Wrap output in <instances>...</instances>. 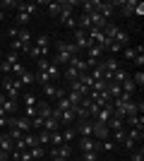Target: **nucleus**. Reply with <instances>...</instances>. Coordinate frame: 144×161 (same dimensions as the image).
Listing matches in <instances>:
<instances>
[{
    "label": "nucleus",
    "mask_w": 144,
    "mask_h": 161,
    "mask_svg": "<svg viewBox=\"0 0 144 161\" xmlns=\"http://www.w3.org/2000/svg\"><path fill=\"white\" fill-rule=\"evenodd\" d=\"M79 5H82V14H91V12L99 10V0H84Z\"/></svg>",
    "instance_id": "17"
},
{
    "label": "nucleus",
    "mask_w": 144,
    "mask_h": 161,
    "mask_svg": "<svg viewBox=\"0 0 144 161\" xmlns=\"http://www.w3.org/2000/svg\"><path fill=\"white\" fill-rule=\"evenodd\" d=\"M110 118H113V103H110V106H103L101 111L96 113V118H94V120H99V123H103V125H106V123H108Z\"/></svg>",
    "instance_id": "10"
},
{
    "label": "nucleus",
    "mask_w": 144,
    "mask_h": 161,
    "mask_svg": "<svg viewBox=\"0 0 144 161\" xmlns=\"http://www.w3.org/2000/svg\"><path fill=\"white\" fill-rule=\"evenodd\" d=\"M46 53H48V48H39V46H34V43H31V48L27 51V55H29V58H34V60L46 58Z\"/></svg>",
    "instance_id": "14"
},
{
    "label": "nucleus",
    "mask_w": 144,
    "mask_h": 161,
    "mask_svg": "<svg viewBox=\"0 0 144 161\" xmlns=\"http://www.w3.org/2000/svg\"><path fill=\"white\" fill-rule=\"evenodd\" d=\"M22 72H24V63H14V65H12V70H10V75H12V77H19V75Z\"/></svg>",
    "instance_id": "41"
},
{
    "label": "nucleus",
    "mask_w": 144,
    "mask_h": 161,
    "mask_svg": "<svg viewBox=\"0 0 144 161\" xmlns=\"http://www.w3.org/2000/svg\"><path fill=\"white\" fill-rule=\"evenodd\" d=\"M65 77H67V82H75L77 77H79V70H75V67H65Z\"/></svg>",
    "instance_id": "35"
},
{
    "label": "nucleus",
    "mask_w": 144,
    "mask_h": 161,
    "mask_svg": "<svg viewBox=\"0 0 144 161\" xmlns=\"http://www.w3.org/2000/svg\"><path fill=\"white\" fill-rule=\"evenodd\" d=\"M7 135L12 137V142H19V140H24V132H22V130H17V128H7Z\"/></svg>",
    "instance_id": "31"
},
{
    "label": "nucleus",
    "mask_w": 144,
    "mask_h": 161,
    "mask_svg": "<svg viewBox=\"0 0 144 161\" xmlns=\"http://www.w3.org/2000/svg\"><path fill=\"white\" fill-rule=\"evenodd\" d=\"M135 0H120V3H113V7H120V14L123 17H132V10H135Z\"/></svg>",
    "instance_id": "6"
},
{
    "label": "nucleus",
    "mask_w": 144,
    "mask_h": 161,
    "mask_svg": "<svg viewBox=\"0 0 144 161\" xmlns=\"http://www.w3.org/2000/svg\"><path fill=\"white\" fill-rule=\"evenodd\" d=\"M31 128H34V130L43 128V118H41V115H34V118H31Z\"/></svg>",
    "instance_id": "47"
},
{
    "label": "nucleus",
    "mask_w": 144,
    "mask_h": 161,
    "mask_svg": "<svg viewBox=\"0 0 144 161\" xmlns=\"http://www.w3.org/2000/svg\"><path fill=\"white\" fill-rule=\"evenodd\" d=\"M51 113H53V106H51L48 101H39V103H36V115H41V118H48Z\"/></svg>",
    "instance_id": "12"
},
{
    "label": "nucleus",
    "mask_w": 144,
    "mask_h": 161,
    "mask_svg": "<svg viewBox=\"0 0 144 161\" xmlns=\"http://www.w3.org/2000/svg\"><path fill=\"white\" fill-rule=\"evenodd\" d=\"M39 103V99H36V94H31V92H27L24 94V106H36Z\"/></svg>",
    "instance_id": "42"
},
{
    "label": "nucleus",
    "mask_w": 144,
    "mask_h": 161,
    "mask_svg": "<svg viewBox=\"0 0 144 161\" xmlns=\"http://www.w3.org/2000/svg\"><path fill=\"white\" fill-rule=\"evenodd\" d=\"M125 137H127V132H125V128L115 130V132H110V140H113V142H125Z\"/></svg>",
    "instance_id": "32"
},
{
    "label": "nucleus",
    "mask_w": 144,
    "mask_h": 161,
    "mask_svg": "<svg viewBox=\"0 0 144 161\" xmlns=\"http://www.w3.org/2000/svg\"><path fill=\"white\" fill-rule=\"evenodd\" d=\"M51 161H65V159H60V156H51Z\"/></svg>",
    "instance_id": "60"
},
{
    "label": "nucleus",
    "mask_w": 144,
    "mask_h": 161,
    "mask_svg": "<svg viewBox=\"0 0 144 161\" xmlns=\"http://www.w3.org/2000/svg\"><path fill=\"white\" fill-rule=\"evenodd\" d=\"M34 46H39V48H48V36H46V34H41V36H36Z\"/></svg>",
    "instance_id": "45"
},
{
    "label": "nucleus",
    "mask_w": 144,
    "mask_h": 161,
    "mask_svg": "<svg viewBox=\"0 0 144 161\" xmlns=\"http://www.w3.org/2000/svg\"><path fill=\"white\" fill-rule=\"evenodd\" d=\"M29 19H31V17H29V14H24V12H19V14H17V24H24V27H27V24H29Z\"/></svg>",
    "instance_id": "50"
},
{
    "label": "nucleus",
    "mask_w": 144,
    "mask_h": 161,
    "mask_svg": "<svg viewBox=\"0 0 144 161\" xmlns=\"http://www.w3.org/2000/svg\"><path fill=\"white\" fill-rule=\"evenodd\" d=\"M3 94H5L10 101H19V96H22V82L17 80V77H12V75H7L5 80H3Z\"/></svg>",
    "instance_id": "2"
},
{
    "label": "nucleus",
    "mask_w": 144,
    "mask_h": 161,
    "mask_svg": "<svg viewBox=\"0 0 144 161\" xmlns=\"http://www.w3.org/2000/svg\"><path fill=\"white\" fill-rule=\"evenodd\" d=\"M29 154H31V159H34V161L43 159V147H41V144H39V147H31V149H29Z\"/></svg>",
    "instance_id": "37"
},
{
    "label": "nucleus",
    "mask_w": 144,
    "mask_h": 161,
    "mask_svg": "<svg viewBox=\"0 0 144 161\" xmlns=\"http://www.w3.org/2000/svg\"><path fill=\"white\" fill-rule=\"evenodd\" d=\"M36 140H39V144H46V142H51V132H46V130H39V132H36Z\"/></svg>",
    "instance_id": "36"
},
{
    "label": "nucleus",
    "mask_w": 144,
    "mask_h": 161,
    "mask_svg": "<svg viewBox=\"0 0 144 161\" xmlns=\"http://www.w3.org/2000/svg\"><path fill=\"white\" fill-rule=\"evenodd\" d=\"M101 55H103V48L94 43L91 48H87V55H84V58H87V60H101Z\"/></svg>",
    "instance_id": "15"
},
{
    "label": "nucleus",
    "mask_w": 144,
    "mask_h": 161,
    "mask_svg": "<svg viewBox=\"0 0 144 161\" xmlns=\"http://www.w3.org/2000/svg\"><path fill=\"white\" fill-rule=\"evenodd\" d=\"M58 92H60V87H55L53 82H51V84H43V94H46L48 99L58 101Z\"/></svg>",
    "instance_id": "20"
},
{
    "label": "nucleus",
    "mask_w": 144,
    "mask_h": 161,
    "mask_svg": "<svg viewBox=\"0 0 144 161\" xmlns=\"http://www.w3.org/2000/svg\"><path fill=\"white\" fill-rule=\"evenodd\" d=\"M51 144H53V147H60V144H65V142H62V135H60V130L51 132Z\"/></svg>",
    "instance_id": "33"
},
{
    "label": "nucleus",
    "mask_w": 144,
    "mask_h": 161,
    "mask_svg": "<svg viewBox=\"0 0 144 161\" xmlns=\"http://www.w3.org/2000/svg\"><path fill=\"white\" fill-rule=\"evenodd\" d=\"M0 161H10V154H7V152H3V149H0Z\"/></svg>",
    "instance_id": "56"
},
{
    "label": "nucleus",
    "mask_w": 144,
    "mask_h": 161,
    "mask_svg": "<svg viewBox=\"0 0 144 161\" xmlns=\"http://www.w3.org/2000/svg\"><path fill=\"white\" fill-rule=\"evenodd\" d=\"M113 149H115V142L113 140H103L101 147H99V152H113Z\"/></svg>",
    "instance_id": "38"
},
{
    "label": "nucleus",
    "mask_w": 144,
    "mask_h": 161,
    "mask_svg": "<svg viewBox=\"0 0 144 161\" xmlns=\"http://www.w3.org/2000/svg\"><path fill=\"white\" fill-rule=\"evenodd\" d=\"M5 101H7V96L3 94V92H0V106H3V103H5Z\"/></svg>",
    "instance_id": "58"
},
{
    "label": "nucleus",
    "mask_w": 144,
    "mask_h": 161,
    "mask_svg": "<svg viewBox=\"0 0 144 161\" xmlns=\"http://www.w3.org/2000/svg\"><path fill=\"white\" fill-rule=\"evenodd\" d=\"M19 161H34V159H31V154H29V149H24V152L19 154Z\"/></svg>",
    "instance_id": "54"
},
{
    "label": "nucleus",
    "mask_w": 144,
    "mask_h": 161,
    "mask_svg": "<svg viewBox=\"0 0 144 161\" xmlns=\"http://www.w3.org/2000/svg\"><path fill=\"white\" fill-rule=\"evenodd\" d=\"M91 137H94L96 142H103V140H110V130L103 125V123L94 120V128H91Z\"/></svg>",
    "instance_id": "3"
},
{
    "label": "nucleus",
    "mask_w": 144,
    "mask_h": 161,
    "mask_svg": "<svg viewBox=\"0 0 144 161\" xmlns=\"http://www.w3.org/2000/svg\"><path fill=\"white\" fill-rule=\"evenodd\" d=\"M91 128H94V120H77V125H75V130H77V135L79 137H91Z\"/></svg>",
    "instance_id": "5"
},
{
    "label": "nucleus",
    "mask_w": 144,
    "mask_h": 161,
    "mask_svg": "<svg viewBox=\"0 0 144 161\" xmlns=\"http://www.w3.org/2000/svg\"><path fill=\"white\" fill-rule=\"evenodd\" d=\"M82 152H99V147H101V142H96L94 137H82ZM101 154V152H99Z\"/></svg>",
    "instance_id": "9"
},
{
    "label": "nucleus",
    "mask_w": 144,
    "mask_h": 161,
    "mask_svg": "<svg viewBox=\"0 0 144 161\" xmlns=\"http://www.w3.org/2000/svg\"><path fill=\"white\" fill-rule=\"evenodd\" d=\"M72 55H79V48L75 46V41H58L55 43V55H53V65H70Z\"/></svg>",
    "instance_id": "1"
},
{
    "label": "nucleus",
    "mask_w": 144,
    "mask_h": 161,
    "mask_svg": "<svg viewBox=\"0 0 144 161\" xmlns=\"http://www.w3.org/2000/svg\"><path fill=\"white\" fill-rule=\"evenodd\" d=\"M10 70H12V67H10V65H7V63H5V60H3V63H0V72H3V75H5V77H7V75H10Z\"/></svg>",
    "instance_id": "52"
},
{
    "label": "nucleus",
    "mask_w": 144,
    "mask_h": 161,
    "mask_svg": "<svg viewBox=\"0 0 144 161\" xmlns=\"http://www.w3.org/2000/svg\"><path fill=\"white\" fill-rule=\"evenodd\" d=\"M120 89H123V92H127V94H135V92H137V87H135L132 77H127L125 82H120Z\"/></svg>",
    "instance_id": "26"
},
{
    "label": "nucleus",
    "mask_w": 144,
    "mask_h": 161,
    "mask_svg": "<svg viewBox=\"0 0 144 161\" xmlns=\"http://www.w3.org/2000/svg\"><path fill=\"white\" fill-rule=\"evenodd\" d=\"M60 135H62V142L70 144V142L77 137V130H75V125H65V132H60Z\"/></svg>",
    "instance_id": "22"
},
{
    "label": "nucleus",
    "mask_w": 144,
    "mask_h": 161,
    "mask_svg": "<svg viewBox=\"0 0 144 161\" xmlns=\"http://www.w3.org/2000/svg\"><path fill=\"white\" fill-rule=\"evenodd\" d=\"M41 5L48 10V14H51V17H58V14H60V10H62V3H41Z\"/></svg>",
    "instance_id": "21"
},
{
    "label": "nucleus",
    "mask_w": 144,
    "mask_h": 161,
    "mask_svg": "<svg viewBox=\"0 0 144 161\" xmlns=\"http://www.w3.org/2000/svg\"><path fill=\"white\" fill-rule=\"evenodd\" d=\"M75 46L79 48V51H87V48H91L94 43L89 41L87 31H82V29H75Z\"/></svg>",
    "instance_id": "4"
},
{
    "label": "nucleus",
    "mask_w": 144,
    "mask_h": 161,
    "mask_svg": "<svg viewBox=\"0 0 144 161\" xmlns=\"http://www.w3.org/2000/svg\"><path fill=\"white\" fill-rule=\"evenodd\" d=\"M41 130H46V132H55V130H60V123L55 120L53 115H48V118H43V128Z\"/></svg>",
    "instance_id": "16"
},
{
    "label": "nucleus",
    "mask_w": 144,
    "mask_h": 161,
    "mask_svg": "<svg viewBox=\"0 0 144 161\" xmlns=\"http://www.w3.org/2000/svg\"><path fill=\"white\" fill-rule=\"evenodd\" d=\"M17 80H19L22 84H31V82H34V75H31V72H27V70H24V72H22L19 77H17Z\"/></svg>",
    "instance_id": "43"
},
{
    "label": "nucleus",
    "mask_w": 144,
    "mask_h": 161,
    "mask_svg": "<svg viewBox=\"0 0 144 161\" xmlns=\"http://www.w3.org/2000/svg\"><path fill=\"white\" fill-rule=\"evenodd\" d=\"M51 156H60V159L67 161L70 156H72V147H70V144H60V147H53V149H51Z\"/></svg>",
    "instance_id": "8"
},
{
    "label": "nucleus",
    "mask_w": 144,
    "mask_h": 161,
    "mask_svg": "<svg viewBox=\"0 0 144 161\" xmlns=\"http://www.w3.org/2000/svg\"><path fill=\"white\" fill-rule=\"evenodd\" d=\"M17 10H19V12H24V14H29V17H31V14H34L36 10H39V7H36V3H17Z\"/></svg>",
    "instance_id": "19"
},
{
    "label": "nucleus",
    "mask_w": 144,
    "mask_h": 161,
    "mask_svg": "<svg viewBox=\"0 0 144 161\" xmlns=\"http://www.w3.org/2000/svg\"><path fill=\"white\" fill-rule=\"evenodd\" d=\"M34 115H36V106H24V118H29V120H31Z\"/></svg>",
    "instance_id": "49"
},
{
    "label": "nucleus",
    "mask_w": 144,
    "mask_h": 161,
    "mask_svg": "<svg viewBox=\"0 0 144 161\" xmlns=\"http://www.w3.org/2000/svg\"><path fill=\"white\" fill-rule=\"evenodd\" d=\"M130 161H144V147H142V144H139V149H132Z\"/></svg>",
    "instance_id": "34"
},
{
    "label": "nucleus",
    "mask_w": 144,
    "mask_h": 161,
    "mask_svg": "<svg viewBox=\"0 0 144 161\" xmlns=\"http://www.w3.org/2000/svg\"><path fill=\"white\" fill-rule=\"evenodd\" d=\"M17 31H19L17 27H12V29H10V39H17Z\"/></svg>",
    "instance_id": "57"
},
{
    "label": "nucleus",
    "mask_w": 144,
    "mask_h": 161,
    "mask_svg": "<svg viewBox=\"0 0 144 161\" xmlns=\"http://www.w3.org/2000/svg\"><path fill=\"white\" fill-rule=\"evenodd\" d=\"M0 7H17V0H5V3H0Z\"/></svg>",
    "instance_id": "55"
},
{
    "label": "nucleus",
    "mask_w": 144,
    "mask_h": 161,
    "mask_svg": "<svg viewBox=\"0 0 144 161\" xmlns=\"http://www.w3.org/2000/svg\"><path fill=\"white\" fill-rule=\"evenodd\" d=\"M132 82H135V87H144V72H142V70L132 77Z\"/></svg>",
    "instance_id": "48"
},
{
    "label": "nucleus",
    "mask_w": 144,
    "mask_h": 161,
    "mask_svg": "<svg viewBox=\"0 0 144 161\" xmlns=\"http://www.w3.org/2000/svg\"><path fill=\"white\" fill-rule=\"evenodd\" d=\"M5 19V10H3V7H0V22Z\"/></svg>",
    "instance_id": "59"
},
{
    "label": "nucleus",
    "mask_w": 144,
    "mask_h": 161,
    "mask_svg": "<svg viewBox=\"0 0 144 161\" xmlns=\"http://www.w3.org/2000/svg\"><path fill=\"white\" fill-rule=\"evenodd\" d=\"M99 152H82V161H96Z\"/></svg>",
    "instance_id": "46"
},
{
    "label": "nucleus",
    "mask_w": 144,
    "mask_h": 161,
    "mask_svg": "<svg viewBox=\"0 0 144 161\" xmlns=\"http://www.w3.org/2000/svg\"><path fill=\"white\" fill-rule=\"evenodd\" d=\"M123 55H125V60H132V58L137 55V51H135V46H125V48H123Z\"/></svg>",
    "instance_id": "44"
},
{
    "label": "nucleus",
    "mask_w": 144,
    "mask_h": 161,
    "mask_svg": "<svg viewBox=\"0 0 144 161\" xmlns=\"http://www.w3.org/2000/svg\"><path fill=\"white\" fill-rule=\"evenodd\" d=\"M106 92L110 94V99H118L123 89H120V84H118V82H108V84H106Z\"/></svg>",
    "instance_id": "24"
},
{
    "label": "nucleus",
    "mask_w": 144,
    "mask_h": 161,
    "mask_svg": "<svg viewBox=\"0 0 144 161\" xmlns=\"http://www.w3.org/2000/svg\"><path fill=\"white\" fill-rule=\"evenodd\" d=\"M132 63H135V65H144V53H137L132 58Z\"/></svg>",
    "instance_id": "53"
},
{
    "label": "nucleus",
    "mask_w": 144,
    "mask_h": 161,
    "mask_svg": "<svg viewBox=\"0 0 144 161\" xmlns=\"http://www.w3.org/2000/svg\"><path fill=\"white\" fill-rule=\"evenodd\" d=\"M132 14H135V17H142V14H144V3H137L135 10H132Z\"/></svg>",
    "instance_id": "51"
},
{
    "label": "nucleus",
    "mask_w": 144,
    "mask_h": 161,
    "mask_svg": "<svg viewBox=\"0 0 144 161\" xmlns=\"http://www.w3.org/2000/svg\"><path fill=\"white\" fill-rule=\"evenodd\" d=\"M48 161H51V159H48Z\"/></svg>",
    "instance_id": "61"
},
{
    "label": "nucleus",
    "mask_w": 144,
    "mask_h": 161,
    "mask_svg": "<svg viewBox=\"0 0 144 161\" xmlns=\"http://www.w3.org/2000/svg\"><path fill=\"white\" fill-rule=\"evenodd\" d=\"M96 12L101 14L106 22H110V17H113V12H115V7H113V3H101V0H99V10H96Z\"/></svg>",
    "instance_id": "7"
},
{
    "label": "nucleus",
    "mask_w": 144,
    "mask_h": 161,
    "mask_svg": "<svg viewBox=\"0 0 144 161\" xmlns=\"http://www.w3.org/2000/svg\"><path fill=\"white\" fill-rule=\"evenodd\" d=\"M58 120H60V125H72V123L77 120V118H75V111H72V108H70V111H62Z\"/></svg>",
    "instance_id": "18"
},
{
    "label": "nucleus",
    "mask_w": 144,
    "mask_h": 161,
    "mask_svg": "<svg viewBox=\"0 0 144 161\" xmlns=\"http://www.w3.org/2000/svg\"><path fill=\"white\" fill-rule=\"evenodd\" d=\"M0 149H3V152H7V154H10V152L14 149V142H12V137H10L7 132L0 135Z\"/></svg>",
    "instance_id": "13"
},
{
    "label": "nucleus",
    "mask_w": 144,
    "mask_h": 161,
    "mask_svg": "<svg viewBox=\"0 0 144 161\" xmlns=\"http://www.w3.org/2000/svg\"><path fill=\"white\" fill-rule=\"evenodd\" d=\"M24 144H27V149H31V147H39L36 132H24Z\"/></svg>",
    "instance_id": "25"
},
{
    "label": "nucleus",
    "mask_w": 144,
    "mask_h": 161,
    "mask_svg": "<svg viewBox=\"0 0 144 161\" xmlns=\"http://www.w3.org/2000/svg\"><path fill=\"white\" fill-rule=\"evenodd\" d=\"M55 108H58V111H60V113H62V111H70V108H72V106H70V101L65 99V96H62V99H58V103H55Z\"/></svg>",
    "instance_id": "40"
},
{
    "label": "nucleus",
    "mask_w": 144,
    "mask_h": 161,
    "mask_svg": "<svg viewBox=\"0 0 144 161\" xmlns=\"http://www.w3.org/2000/svg\"><path fill=\"white\" fill-rule=\"evenodd\" d=\"M17 41H19V43H24V46H31V43H34V36H31V31L24 27V29H19V31H17Z\"/></svg>",
    "instance_id": "11"
},
{
    "label": "nucleus",
    "mask_w": 144,
    "mask_h": 161,
    "mask_svg": "<svg viewBox=\"0 0 144 161\" xmlns=\"http://www.w3.org/2000/svg\"><path fill=\"white\" fill-rule=\"evenodd\" d=\"M101 65H103L106 72H115L118 67H120V63H118L115 58H106V60H101Z\"/></svg>",
    "instance_id": "23"
},
{
    "label": "nucleus",
    "mask_w": 144,
    "mask_h": 161,
    "mask_svg": "<svg viewBox=\"0 0 144 161\" xmlns=\"http://www.w3.org/2000/svg\"><path fill=\"white\" fill-rule=\"evenodd\" d=\"M127 77H130V75H127V70H123V67H118L115 72H113V82H118V84H120V82H125Z\"/></svg>",
    "instance_id": "29"
},
{
    "label": "nucleus",
    "mask_w": 144,
    "mask_h": 161,
    "mask_svg": "<svg viewBox=\"0 0 144 161\" xmlns=\"http://www.w3.org/2000/svg\"><path fill=\"white\" fill-rule=\"evenodd\" d=\"M0 108H3V111H5L7 115H14V113H17V101H10V99H7V101H5V103H3Z\"/></svg>",
    "instance_id": "27"
},
{
    "label": "nucleus",
    "mask_w": 144,
    "mask_h": 161,
    "mask_svg": "<svg viewBox=\"0 0 144 161\" xmlns=\"http://www.w3.org/2000/svg\"><path fill=\"white\" fill-rule=\"evenodd\" d=\"M106 128L110 130V132H115V130H120V128H125V123L123 120H118V118H110L108 123H106Z\"/></svg>",
    "instance_id": "30"
},
{
    "label": "nucleus",
    "mask_w": 144,
    "mask_h": 161,
    "mask_svg": "<svg viewBox=\"0 0 144 161\" xmlns=\"http://www.w3.org/2000/svg\"><path fill=\"white\" fill-rule=\"evenodd\" d=\"M5 63H7L10 67H12L14 63H19V53H14V51H10V53L5 55Z\"/></svg>",
    "instance_id": "39"
},
{
    "label": "nucleus",
    "mask_w": 144,
    "mask_h": 161,
    "mask_svg": "<svg viewBox=\"0 0 144 161\" xmlns=\"http://www.w3.org/2000/svg\"><path fill=\"white\" fill-rule=\"evenodd\" d=\"M46 72H48V77H51V82H53V84H55V80L60 77V67H58V65H53V63H51V65H48V70H46Z\"/></svg>",
    "instance_id": "28"
}]
</instances>
